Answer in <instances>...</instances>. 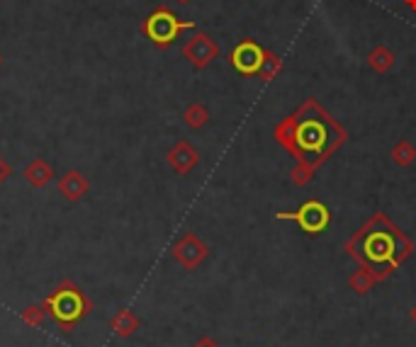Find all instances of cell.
<instances>
[{
  "mask_svg": "<svg viewBox=\"0 0 416 347\" xmlns=\"http://www.w3.org/2000/svg\"><path fill=\"white\" fill-rule=\"evenodd\" d=\"M183 27H188V25H181L178 22V18L173 13H168L166 8H159L154 15H151L149 20L144 22V32L146 36H149L154 44L159 46H166L168 41H173L178 36V32Z\"/></svg>",
  "mask_w": 416,
  "mask_h": 347,
  "instance_id": "cell-1",
  "label": "cell"
},
{
  "mask_svg": "<svg viewBox=\"0 0 416 347\" xmlns=\"http://www.w3.org/2000/svg\"><path fill=\"white\" fill-rule=\"evenodd\" d=\"M51 306V315L59 320H78L83 315V308H86V301L81 297V289H71V292H59L49 299Z\"/></svg>",
  "mask_w": 416,
  "mask_h": 347,
  "instance_id": "cell-2",
  "label": "cell"
},
{
  "mask_svg": "<svg viewBox=\"0 0 416 347\" xmlns=\"http://www.w3.org/2000/svg\"><path fill=\"white\" fill-rule=\"evenodd\" d=\"M282 217L294 219L307 233H319V231H324V226L329 224V212H326V207L319 202H307L297 214H282Z\"/></svg>",
  "mask_w": 416,
  "mask_h": 347,
  "instance_id": "cell-3",
  "label": "cell"
},
{
  "mask_svg": "<svg viewBox=\"0 0 416 347\" xmlns=\"http://www.w3.org/2000/svg\"><path fill=\"white\" fill-rule=\"evenodd\" d=\"M173 257H176L186 270H195V267L207 257V248H204V245L200 243L193 233H188L186 238L176 243V248H173Z\"/></svg>",
  "mask_w": 416,
  "mask_h": 347,
  "instance_id": "cell-4",
  "label": "cell"
},
{
  "mask_svg": "<svg viewBox=\"0 0 416 347\" xmlns=\"http://www.w3.org/2000/svg\"><path fill=\"white\" fill-rule=\"evenodd\" d=\"M183 54H186V59H190L193 66L202 68L217 56V46H214V41L209 39L207 34H195L193 39H188V44L183 46Z\"/></svg>",
  "mask_w": 416,
  "mask_h": 347,
  "instance_id": "cell-5",
  "label": "cell"
},
{
  "mask_svg": "<svg viewBox=\"0 0 416 347\" xmlns=\"http://www.w3.org/2000/svg\"><path fill=\"white\" fill-rule=\"evenodd\" d=\"M88 189H91V182H88V177L78 170H68L59 180V192L64 194L68 202H78V199H83L88 194Z\"/></svg>",
  "mask_w": 416,
  "mask_h": 347,
  "instance_id": "cell-6",
  "label": "cell"
},
{
  "mask_svg": "<svg viewBox=\"0 0 416 347\" xmlns=\"http://www.w3.org/2000/svg\"><path fill=\"white\" fill-rule=\"evenodd\" d=\"M168 163H171V168L176 172L186 175V172H190L195 168V163H197V151L188 141H181V144H176L168 151Z\"/></svg>",
  "mask_w": 416,
  "mask_h": 347,
  "instance_id": "cell-7",
  "label": "cell"
},
{
  "mask_svg": "<svg viewBox=\"0 0 416 347\" xmlns=\"http://www.w3.org/2000/svg\"><path fill=\"white\" fill-rule=\"evenodd\" d=\"M22 177L30 182L34 189L46 187L51 180H54V168L44 161V158H34V161L27 163V168L22 170Z\"/></svg>",
  "mask_w": 416,
  "mask_h": 347,
  "instance_id": "cell-8",
  "label": "cell"
},
{
  "mask_svg": "<svg viewBox=\"0 0 416 347\" xmlns=\"http://www.w3.org/2000/svg\"><path fill=\"white\" fill-rule=\"evenodd\" d=\"M261 51L256 49L254 44H241L239 49L234 51V66L239 68V71H244V73H254L261 68Z\"/></svg>",
  "mask_w": 416,
  "mask_h": 347,
  "instance_id": "cell-9",
  "label": "cell"
},
{
  "mask_svg": "<svg viewBox=\"0 0 416 347\" xmlns=\"http://www.w3.org/2000/svg\"><path fill=\"white\" fill-rule=\"evenodd\" d=\"M110 325H112V330L119 335V338H129V335L136 330V325H139V320L134 318V313L131 311H119L112 318V323Z\"/></svg>",
  "mask_w": 416,
  "mask_h": 347,
  "instance_id": "cell-10",
  "label": "cell"
},
{
  "mask_svg": "<svg viewBox=\"0 0 416 347\" xmlns=\"http://www.w3.org/2000/svg\"><path fill=\"white\" fill-rule=\"evenodd\" d=\"M207 119H209V114L202 104H190V107L186 109V124L193 126V129H200L202 124H207Z\"/></svg>",
  "mask_w": 416,
  "mask_h": 347,
  "instance_id": "cell-11",
  "label": "cell"
},
{
  "mask_svg": "<svg viewBox=\"0 0 416 347\" xmlns=\"http://www.w3.org/2000/svg\"><path fill=\"white\" fill-rule=\"evenodd\" d=\"M392 156H394V161L399 163V165H407V163H412L414 161V149L412 146H407V144H399L397 149L392 151Z\"/></svg>",
  "mask_w": 416,
  "mask_h": 347,
  "instance_id": "cell-12",
  "label": "cell"
},
{
  "mask_svg": "<svg viewBox=\"0 0 416 347\" xmlns=\"http://www.w3.org/2000/svg\"><path fill=\"white\" fill-rule=\"evenodd\" d=\"M372 282H375V280H372V277H365V275H363V272H358V275L351 280V287L356 289L358 294H365L368 289L372 287Z\"/></svg>",
  "mask_w": 416,
  "mask_h": 347,
  "instance_id": "cell-13",
  "label": "cell"
},
{
  "mask_svg": "<svg viewBox=\"0 0 416 347\" xmlns=\"http://www.w3.org/2000/svg\"><path fill=\"white\" fill-rule=\"evenodd\" d=\"M10 175H13V168H10V163L5 161L3 156H0V185H3V182L8 180Z\"/></svg>",
  "mask_w": 416,
  "mask_h": 347,
  "instance_id": "cell-14",
  "label": "cell"
},
{
  "mask_svg": "<svg viewBox=\"0 0 416 347\" xmlns=\"http://www.w3.org/2000/svg\"><path fill=\"white\" fill-rule=\"evenodd\" d=\"M372 66H375V68H387L389 66L387 54H384V51H375V54H372Z\"/></svg>",
  "mask_w": 416,
  "mask_h": 347,
  "instance_id": "cell-15",
  "label": "cell"
},
{
  "mask_svg": "<svg viewBox=\"0 0 416 347\" xmlns=\"http://www.w3.org/2000/svg\"><path fill=\"white\" fill-rule=\"evenodd\" d=\"M39 311H41V308H34V306H30L27 311H25V318H27L32 325H34V323H39V320H41V313H39Z\"/></svg>",
  "mask_w": 416,
  "mask_h": 347,
  "instance_id": "cell-16",
  "label": "cell"
},
{
  "mask_svg": "<svg viewBox=\"0 0 416 347\" xmlns=\"http://www.w3.org/2000/svg\"><path fill=\"white\" fill-rule=\"evenodd\" d=\"M193 347H219V345L214 343V340H209V338H202V340H197Z\"/></svg>",
  "mask_w": 416,
  "mask_h": 347,
  "instance_id": "cell-17",
  "label": "cell"
},
{
  "mask_svg": "<svg viewBox=\"0 0 416 347\" xmlns=\"http://www.w3.org/2000/svg\"><path fill=\"white\" fill-rule=\"evenodd\" d=\"M412 318L416 320V306H414V311H412Z\"/></svg>",
  "mask_w": 416,
  "mask_h": 347,
  "instance_id": "cell-18",
  "label": "cell"
},
{
  "mask_svg": "<svg viewBox=\"0 0 416 347\" xmlns=\"http://www.w3.org/2000/svg\"><path fill=\"white\" fill-rule=\"evenodd\" d=\"M178 3H190V0H178Z\"/></svg>",
  "mask_w": 416,
  "mask_h": 347,
  "instance_id": "cell-19",
  "label": "cell"
},
{
  "mask_svg": "<svg viewBox=\"0 0 416 347\" xmlns=\"http://www.w3.org/2000/svg\"><path fill=\"white\" fill-rule=\"evenodd\" d=\"M0 63H3V54H0Z\"/></svg>",
  "mask_w": 416,
  "mask_h": 347,
  "instance_id": "cell-20",
  "label": "cell"
}]
</instances>
